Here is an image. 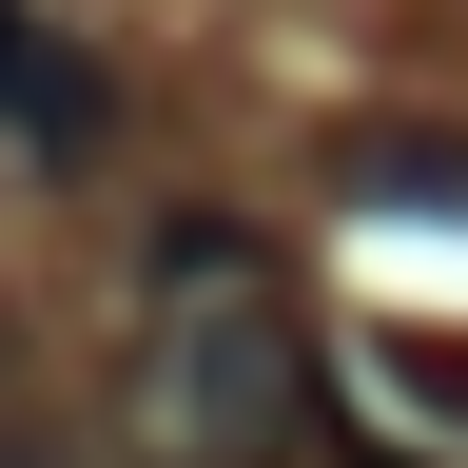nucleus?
I'll return each instance as SVG.
<instances>
[{
	"label": "nucleus",
	"mask_w": 468,
	"mask_h": 468,
	"mask_svg": "<svg viewBox=\"0 0 468 468\" xmlns=\"http://www.w3.org/2000/svg\"><path fill=\"white\" fill-rule=\"evenodd\" d=\"M98 137H117V58H98V39H58L39 0H0V156L79 176Z\"/></svg>",
	"instance_id": "obj_2"
},
{
	"label": "nucleus",
	"mask_w": 468,
	"mask_h": 468,
	"mask_svg": "<svg viewBox=\"0 0 468 468\" xmlns=\"http://www.w3.org/2000/svg\"><path fill=\"white\" fill-rule=\"evenodd\" d=\"M332 196H371V215H468V137H410V117H351V137H332Z\"/></svg>",
	"instance_id": "obj_3"
},
{
	"label": "nucleus",
	"mask_w": 468,
	"mask_h": 468,
	"mask_svg": "<svg viewBox=\"0 0 468 468\" xmlns=\"http://www.w3.org/2000/svg\"><path fill=\"white\" fill-rule=\"evenodd\" d=\"M0 468H58V449H20V430H0Z\"/></svg>",
	"instance_id": "obj_4"
},
{
	"label": "nucleus",
	"mask_w": 468,
	"mask_h": 468,
	"mask_svg": "<svg viewBox=\"0 0 468 468\" xmlns=\"http://www.w3.org/2000/svg\"><path fill=\"white\" fill-rule=\"evenodd\" d=\"M313 292L273 273V234L176 215L137 254V332H117V449L137 468H292L313 449Z\"/></svg>",
	"instance_id": "obj_1"
}]
</instances>
